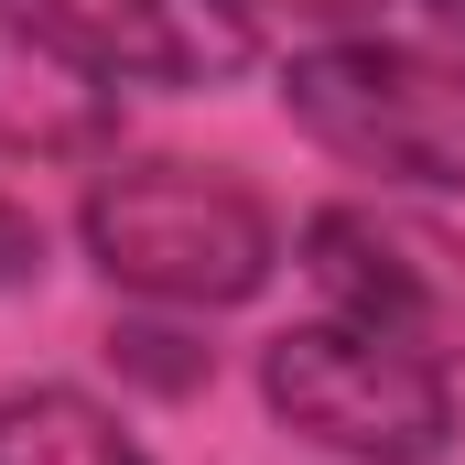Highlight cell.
Wrapping results in <instances>:
<instances>
[{
    "mask_svg": "<svg viewBox=\"0 0 465 465\" xmlns=\"http://www.w3.org/2000/svg\"><path fill=\"white\" fill-rule=\"evenodd\" d=\"M0 152L11 163H109L119 152V76H98L44 11L0 0Z\"/></svg>",
    "mask_w": 465,
    "mask_h": 465,
    "instance_id": "cell-6",
    "label": "cell"
},
{
    "mask_svg": "<svg viewBox=\"0 0 465 465\" xmlns=\"http://www.w3.org/2000/svg\"><path fill=\"white\" fill-rule=\"evenodd\" d=\"M422 22H433L444 44H465V0H422Z\"/></svg>",
    "mask_w": 465,
    "mask_h": 465,
    "instance_id": "cell-11",
    "label": "cell"
},
{
    "mask_svg": "<svg viewBox=\"0 0 465 465\" xmlns=\"http://www.w3.org/2000/svg\"><path fill=\"white\" fill-rule=\"evenodd\" d=\"M260 401L292 444L336 465H444L465 433L455 368L357 314H303V325L260 336Z\"/></svg>",
    "mask_w": 465,
    "mask_h": 465,
    "instance_id": "cell-3",
    "label": "cell"
},
{
    "mask_svg": "<svg viewBox=\"0 0 465 465\" xmlns=\"http://www.w3.org/2000/svg\"><path fill=\"white\" fill-rule=\"evenodd\" d=\"M292 260H303V282L336 314H357V325H379L401 347L465 368V238L444 217L379 206V195H325L292 228Z\"/></svg>",
    "mask_w": 465,
    "mask_h": 465,
    "instance_id": "cell-4",
    "label": "cell"
},
{
    "mask_svg": "<svg viewBox=\"0 0 465 465\" xmlns=\"http://www.w3.org/2000/svg\"><path fill=\"white\" fill-rule=\"evenodd\" d=\"M76 249L87 271L130 292V303H163V314H238L271 292L282 271V217L217 173V163H109L76 206Z\"/></svg>",
    "mask_w": 465,
    "mask_h": 465,
    "instance_id": "cell-1",
    "label": "cell"
},
{
    "mask_svg": "<svg viewBox=\"0 0 465 465\" xmlns=\"http://www.w3.org/2000/svg\"><path fill=\"white\" fill-rule=\"evenodd\" d=\"M249 11H282V22H303V33H379L390 0H249Z\"/></svg>",
    "mask_w": 465,
    "mask_h": 465,
    "instance_id": "cell-10",
    "label": "cell"
},
{
    "mask_svg": "<svg viewBox=\"0 0 465 465\" xmlns=\"http://www.w3.org/2000/svg\"><path fill=\"white\" fill-rule=\"evenodd\" d=\"M119 390H152V401H195L206 379H217V347L184 325V314H163V303H141V314H109V336H98Z\"/></svg>",
    "mask_w": 465,
    "mask_h": 465,
    "instance_id": "cell-8",
    "label": "cell"
},
{
    "mask_svg": "<svg viewBox=\"0 0 465 465\" xmlns=\"http://www.w3.org/2000/svg\"><path fill=\"white\" fill-rule=\"evenodd\" d=\"M282 119L390 195H465V54L390 33H314L282 54Z\"/></svg>",
    "mask_w": 465,
    "mask_h": 465,
    "instance_id": "cell-2",
    "label": "cell"
},
{
    "mask_svg": "<svg viewBox=\"0 0 465 465\" xmlns=\"http://www.w3.org/2000/svg\"><path fill=\"white\" fill-rule=\"evenodd\" d=\"M0 465H152V455L109 401L33 379V390H0Z\"/></svg>",
    "mask_w": 465,
    "mask_h": 465,
    "instance_id": "cell-7",
    "label": "cell"
},
{
    "mask_svg": "<svg viewBox=\"0 0 465 465\" xmlns=\"http://www.w3.org/2000/svg\"><path fill=\"white\" fill-rule=\"evenodd\" d=\"M22 282H44V217L0 195V292H22Z\"/></svg>",
    "mask_w": 465,
    "mask_h": 465,
    "instance_id": "cell-9",
    "label": "cell"
},
{
    "mask_svg": "<svg viewBox=\"0 0 465 465\" xmlns=\"http://www.w3.org/2000/svg\"><path fill=\"white\" fill-rule=\"evenodd\" d=\"M44 22L119 87H238L260 65V11L249 0H44Z\"/></svg>",
    "mask_w": 465,
    "mask_h": 465,
    "instance_id": "cell-5",
    "label": "cell"
}]
</instances>
